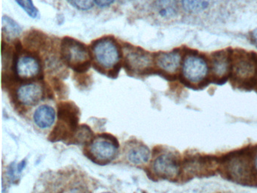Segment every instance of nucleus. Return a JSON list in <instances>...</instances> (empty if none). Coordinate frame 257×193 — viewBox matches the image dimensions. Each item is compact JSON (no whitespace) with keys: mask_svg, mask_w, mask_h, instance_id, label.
I'll return each instance as SVG.
<instances>
[{"mask_svg":"<svg viewBox=\"0 0 257 193\" xmlns=\"http://www.w3.org/2000/svg\"><path fill=\"white\" fill-rule=\"evenodd\" d=\"M61 57L67 66L77 72H86L92 59L91 51L85 44L70 37L61 41Z\"/></svg>","mask_w":257,"mask_h":193,"instance_id":"f257e3e1","label":"nucleus"},{"mask_svg":"<svg viewBox=\"0 0 257 193\" xmlns=\"http://www.w3.org/2000/svg\"><path fill=\"white\" fill-rule=\"evenodd\" d=\"M91 57L94 63L103 71L115 72L119 66L121 51L115 39L110 37L101 38L93 43Z\"/></svg>","mask_w":257,"mask_h":193,"instance_id":"f03ea898","label":"nucleus"},{"mask_svg":"<svg viewBox=\"0 0 257 193\" xmlns=\"http://www.w3.org/2000/svg\"><path fill=\"white\" fill-rule=\"evenodd\" d=\"M79 110L72 103H61L58 106V123L52 132L53 141L73 139L79 122Z\"/></svg>","mask_w":257,"mask_h":193,"instance_id":"7ed1b4c3","label":"nucleus"},{"mask_svg":"<svg viewBox=\"0 0 257 193\" xmlns=\"http://www.w3.org/2000/svg\"><path fill=\"white\" fill-rule=\"evenodd\" d=\"M118 143L113 136L100 134L93 138L88 147V156L96 164H106L116 157Z\"/></svg>","mask_w":257,"mask_h":193,"instance_id":"20e7f679","label":"nucleus"},{"mask_svg":"<svg viewBox=\"0 0 257 193\" xmlns=\"http://www.w3.org/2000/svg\"><path fill=\"white\" fill-rule=\"evenodd\" d=\"M15 72L22 80H33L42 75L40 60L33 54H20L15 62Z\"/></svg>","mask_w":257,"mask_h":193,"instance_id":"39448f33","label":"nucleus"},{"mask_svg":"<svg viewBox=\"0 0 257 193\" xmlns=\"http://www.w3.org/2000/svg\"><path fill=\"white\" fill-rule=\"evenodd\" d=\"M182 73L183 78L189 82L193 84L201 82L208 73L207 62L198 56H188L183 61Z\"/></svg>","mask_w":257,"mask_h":193,"instance_id":"423d86ee","label":"nucleus"},{"mask_svg":"<svg viewBox=\"0 0 257 193\" xmlns=\"http://www.w3.org/2000/svg\"><path fill=\"white\" fill-rule=\"evenodd\" d=\"M153 169L157 176L164 179H172L180 171V163L171 153H163L155 158Z\"/></svg>","mask_w":257,"mask_h":193,"instance_id":"0eeeda50","label":"nucleus"},{"mask_svg":"<svg viewBox=\"0 0 257 193\" xmlns=\"http://www.w3.org/2000/svg\"><path fill=\"white\" fill-rule=\"evenodd\" d=\"M152 60L150 54L144 50L132 49L125 55L126 69L135 73H142L151 66Z\"/></svg>","mask_w":257,"mask_h":193,"instance_id":"6e6552de","label":"nucleus"},{"mask_svg":"<svg viewBox=\"0 0 257 193\" xmlns=\"http://www.w3.org/2000/svg\"><path fill=\"white\" fill-rule=\"evenodd\" d=\"M43 87L36 83L24 84L17 90V98L19 102L28 107L38 104L43 99Z\"/></svg>","mask_w":257,"mask_h":193,"instance_id":"1a4fd4ad","label":"nucleus"},{"mask_svg":"<svg viewBox=\"0 0 257 193\" xmlns=\"http://www.w3.org/2000/svg\"><path fill=\"white\" fill-rule=\"evenodd\" d=\"M156 66L168 74L177 72L181 65V56L178 52H164L157 54L154 58Z\"/></svg>","mask_w":257,"mask_h":193,"instance_id":"9d476101","label":"nucleus"},{"mask_svg":"<svg viewBox=\"0 0 257 193\" xmlns=\"http://www.w3.org/2000/svg\"><path fill=\"white\" fill-rule=\"evenodd\" d=\"M231 71L237 79L245 80L253 75L255 63L249 56L240 55L231 63Z\"/></svg>","mask_w":257,"mask_h":193,"instance_id":"9b49d317","label":"nucleus"},{"mask_svg":"<svg viewBox=\"0 0 257 193\" xmlns=\"http://www.w3.org/2000/svg\"><path fill=\"white\" fill-rule=\"evenodd\" d=\"M153 11L158 18L169 21L178 15V4L177 0H154Z\"/></svg>","mask_w":257,"mask_h":193,"instance_id":"f8f14e48","label":"nucleus"},{"mask_svg":"<svg viewBox=\"0 0 257 193\" xmlns=\"http://www.w3.org/2000/svg\"><path fill=\"white\" fill-rule=\"evenodd\" d=\"M55 109L49 105H42L37 109L34 115V122L39 128L46 129L50 128L55 121Z\"/></svg>","mask_w":257,"mask_h":193,"instance_id":"ddd939ff","label":"nucleus"},{"mask_svg":"<svg viewBox=\"0 0 257 193\" xmlns=\"http://www.w3.org/2000/svg\"><path fill=\"white\" fill-rule=\"evenodd\" d=\"M127 158L132 164L140 165L145 164L150 160V151L147 146L142 143L132 145L127 151Z\"/></svg>","mask_w":257,"mask_h":193,"instance_id":"4468645a","label":"nucleus"},{"mask_svg":"<svg viewBox=\"0 0 257 193\" xmlns=\"http://www.w3.org/2000/svg\"><path fill=\"white\" fill-rule=\"evenodd\" d=\"M249 164L246 158L242 157H234L228 161L227 170L230 175L237 179L245 178L249 173Z\"/></svg>","mask_w":257,"mask_h":193,"instance_id":"2eb2a0df","label":"nucleus"},{"mask_svg":"<svg viewBox=\"0 0 257 193\" xmlns=\"http://www.w3.org/2000/svg\"><path fill=\"white\" fill-rule=\"evenodd\" d=\"M212 71L215 76L222 78L228 72L230 68V60L227 54L223 52L215 54L211 60Z\"/></svg>","mask_w":257,"mask_h":193,"instance_id":"dca6fc26","label":"nucleus"},{"mask_svg":"<svg viewBox=\"0 0 257 193\" xmlns=\"http://www.w3.org/2000/svg\"><path fill=\"white\" fill-rule=\"evenodd\" d=\"M22 27L14 20L8 16L3 17V33L9 40L16 39L20 36Z\"/></svg>","mask_w":257,"mask_h":193,"instance_id":"f3484780","label":"nucleus"},{"mask_svg":"<svg viewBox=\"0 0 257 193\" xmlns=\"http://www.w3.org/2000/svg\"><path fill=\"white\" fill-rule=\"evenodd\" d=\"M211 0H182V6L189 14H199L208 9Z\"/></svg>","mask_w":257,"mask_h":193,"instance_id":"a211bd4d","label":"nucleus"},{"mask_svg":"<svg viewBox=\"0 0 257 193\" xmlns=\"http://www.w3.org/2000/svg\"><path fill=\"white\" fill-rule=\"evenodd\" d=\"M93 140V133L88 126L79 127L76 134L73 136L72 139L71 143H79V144H83V143H90Z\"/></svg>","mask_w":257,"mask_h":193,"instance_id":"6ab92c4d","label":"nucleus"},{"mask_svg":"<svg viewBox=\"0 0 257 193\" xmlns=\"http://www.w3.org/2000/svg\"><path fill=\"white\" fill-rule=\"evenodd\" d=\"M17 4L34 19H37L40 17V12L35 7L32 0H16Z\"/></svg>","mask_w":257,"mask_h":193,"instance_id":"aec40b11","label":"nucleus"},{"mask_svg":"<svg viewBox=\"0 0 257 193\" xmlns=\"http://www.w3.org/2000/svg\"><path fill=\"white\" fill-rule=\"evenodd\" d=\"M72 4L82 11H87L91 9L95 3V0H71Z\"/></svg>","mask_w":257,"mask_h":193,"instance_id":"412c9836","label":"nucleus"},{"mask_svg":"<svg viewBox=\"0 0 257 193\" xmlns=\"http://www.w3.org/2000/svg\"><path fill=\"white\" fill-rule=\"evenodd\" d=\"M115 0H95V3L100 8H106L110 6Z\"/></svg>","mask_w":257,"mask_h":193,"instance_id":"4be33fe9","label":"nucleus"},{"mask_svg":"<svg viewBox=\"0 0 257 193\" xmlns=\"http://www.w3.org/2000/svg\"><path fill=\"white\" fill-rule=\"evenodd\" d=\"M251 41L257 48V28L251 33Z\"/></svg>","mask_w":257,"mask_h":193,"instance_id":"5701e85b","label":"nucleus"},{"mask_svg":"<svg viewBox=\"0 0 257 193\" xmlns=\"http://www.w3.org/2000/svg\"><path fill=\"white\" fill-rule=\"evenodd\" d=\"M25 165H26V162H25V161H22V162L19 163L17 167L18 173H21V172L23 170V169L25 168Z\"/></svg>","mask_w":257,"mask_h":193,"instance_id":"b1692460","label":"nucleus"},{"mask_svg":"<svg viewBox=\"0 0 257 193\" xmlns=\"http://www.w3.org/2000/svg\"><path fill=\"white\" fill-rule=\"evenodd\" d=\"M254 164H255V170H257V155H256V156H255V163H254Z\"/></svg>","mask_w":257,"mask_h":193,"instance_id":"393cba45","label":"nucleus"},{"mask_svg":"<svg viewBox=\"0 0 257 193\" xmlns=\"http://www.w3.org/2000/svg\"><path fill=\"white\" fill-rule=\"evenodd\" d=\"M103 193H111V192H103Z\"/></svg>","mask_w":257,"mask_h":193,"instance_id":"a878e982","label":"nucleus"}]
</instances>
